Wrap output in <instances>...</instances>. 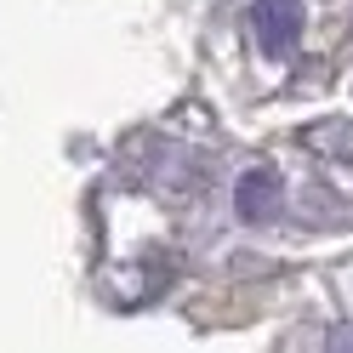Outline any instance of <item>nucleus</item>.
Returning <instances> with one entry per match:
<instances>
[{
  "label": "nucleus",
  "mask_w": 353,
  "mask_h": 353,
  "mask_svg": "<svg viewBox=\"0 0 353 353\" xmlns=\"http://www.w3.org/2000/svg\"><path fill=\"white\" fill-rule=\"evenodd\" d=\"M251 29H256V40H262L268 57H285L296 46V34H302V0H256Z\"/></svg>",
  "instance_id": "f257e3e1"
},
{
  "label": "nucleus",
  "mask_w": 353,
  "mask_h": 353,
  "mask_svg": "<svg viewBox=\"0 0 353 353\" xmlns=\"http://www.w3.org/2000/svg\"><path fill=\"white\" fill-rule=\"evenodd\" d=\"M274 205H279V176L268 165H256L251 176H239V216L256 223V216H268Z\"/></svg>",
  "instance_id": "f03ea898"
},
{
  "label": "nucleus",
  "mask_w": 353,
  "mask_h": 353,
  "mask_svg": "<svg viewBox=\"0 0 353 353\" xmlns=\"http://www.w3.org/2000/svg\"><path fill=\"white\" fill-rule=\"evenodd\" d=\"M330 353H353V325H342V330H330Z\"/></svg>",
  "instance_id": "7ed1b4c3"
}]
</instances>
